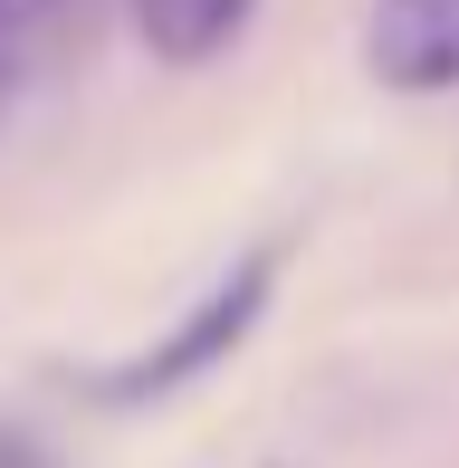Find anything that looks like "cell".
<instances>
[{
    "label": "cell",
    "instance_id": "cell-3",
    "mask_svg": "<svg viewBox=\"0 0 459 468\" xmlns=\"http://www.w3.org/2000/svg\"><path fill=\"white\" fill-rule=\"evenodd\" d=\"M124 10H134V38L163 68H211L220 48H240L259 0H124Z\"/></svg>",
    "mask_w": 459,
    "mask_h": 468
},
{
    "label": "cell",
    "instance_id": "cell-4",
    "mask_svg": "<svg viewBox=\"0 0 459 468\" xmlns=\"http://www.w3.org/2000/svg\"><path fill=\"white\" fill-rule=\"evenodd\" d=\"M0 468H48V459H38V440H19V431H0Z\"/></svg>",
    "mask_w": 459,
    "mask_h": 468
},
{
    "label": "cell",
    "instance_id": "cell-2",
    "mask_svg": "<svg viewBox=\"0 0 459 468\" xmlns=\"http://www.w3.org/2000/svg\"><path fill=\"white\" fill-rule=\"evenodd\" d=\"M364 68L392 96H450L459 87V0H373Z\"/></svg>",
    "mask_w": 459,
    "mask_h": 468
},
{
    "label": "cell",
    "instance_id": "cell-1",
    "mask_svg": "<svg viewBox=\"0 0 459 468\" xmlns=\"http://www.w3.org/2000/svg\"><path fill=\"white\" fill-rule=\"evenodd\" d=\"M278 249H249V259H230V278H211L192 296V306L173 315V325L154 335V345L134 354V364H115V373H96L87 392L106 401V411H144V401H173V392H192L201 373H220L230 354L259 335V315H268V296H278Z\"/></svg>",
    "mask_w": 459,
    "mask_h": 468
}]
</instances>
